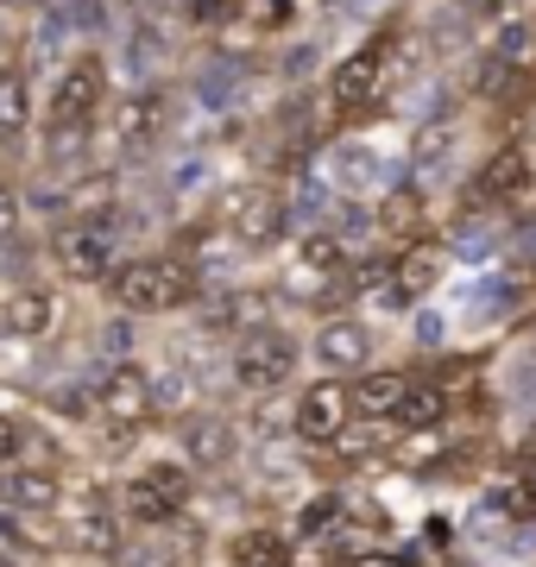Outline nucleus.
I'll return each instance as SVG.
<instances>
[{"label":"nucleus","instance_id":"nucleus-1","mask_svg":"<svg viewBox=\"0 0 536 567\" xmlns=\"http://www.w3.org/2000/svg\"><path fill=\"white\" fill-rule=\"evenodd\" d=\"M107 297L126 316H177L203 297V265L189 252H145V259H126L107 278Z\"/></svg>","mask_w":536,"mask_h":567},{"label":"nucleus","instance_id":"nucleus-2","mask_svg":"<svg viewBox=\"0 0 536 567\" xmlns=\"http://www.w3.org/2000/svg\"><path fill=\"white\" fill-rule=\"evenodd\" d=\"M102 102H107V58L102 51H76V58L58 70L51 95H44V126H51V140L89 133V121L102 114Z\"/></svg>","mask_w":536,"mask_h":567},{"label":"nucleus","instance_id":"nucleus-3","mask_svg":"<svg viewBox=\"0 0 536 567\" xmlns=\"http://www.w3.org/2000/svg\"><path fill=\"white\" fill-rule=\"evenodd\" d=\"M51 259H58L63 278L107 284L126 265V252H121V234H114L107 215H76V221H63L58 234H51Z\"/></svg>","mask_w":536,"mask_h":567},{"label":"nucleus","instance_id":"nucleus-4","mask_svg":"<svg viewBox=\"0 0 536 567\" xmlns=\"http://www.w3.org/2000/svg\"><path fill=\"white\" fill-rule=\"evenodd\" d=\"M290 221V203H285V189L271 177H247V183H234L221 196V208H215V227H221L234 246H271L278 234H285Z\"/></svg>","mask_w":536,"mask_h":567},{"label":"nucleus","instance_id":"nucleus-5","mask_svg":"<svg viewBox=\"0 0 536 567\" xmlns=\"http://www.w3.org/2000/svg\"><path fill=\"white\" fill-rule=\"evenodd\" d=\"M189 498H196V473H189V461H152V466H140V473L126 480V492H121L126 524H145V529L184 517Z\"/></svg>","mask_w":536,"mask_h":567},{"label":"nucleus","instance_id":"nucleus-6","mask_svg":"<svg viewBox=\"0 0 536 567\" xmlns=\"http://www.w3.org/2000/svg\"><path fill=\"white\" fill-rule=\"evenodd\" d=\"M385 70H392V39H367L360 51L329 70V114L334 121H360L372 102H379V89H385Z\"/></svg>","mask_w":536,"mask_h":567},{"label":"nucleus","instance_id":"nucleus-7","mask_svg":"<svg viewBox=\"0 0 536 567\" xmlns=\"http://www.w3.org/2000/svg\"><path fill=\"white\" fill-rule=\"evenodd\" d=\"M290 365H297V341H290L285 328H247L240 341H234V385L240 391H278L290 379Z\"/></svg>","mask_w":536,"mask_h":567},{"label":"nucleus","instance_id":"nucleus-8","mask_svg":"<svg viewBox=\"0 0 536 567\" xmlns=\"http://www.w3.org/2000/svg\"><path fill=\"white\" fill-rule=\"evenodd\" d=\"M290 429H297V442L334 447V442L353 429V391L341 385V379H316V385L297 398V416H290Z\"/></svg>","mask_w":536,"mask_h":567},{"label":"nucleus","instance_id":"nucleus-9","mask_svg":"<svg viewBox=\"0 0 536 567\" xmlns=\"http://www.w3.org/2000/svg\"><path fill=\"white\" fill-rule=\"evenodd\" d=\"M89 404L102 410L107 423H145V410H152V385H145L140 365H107L95 391H89Z\"/></svg>","mask_w":536,"mask_h":567},{"label":"nucleus","instance_id":"nucleus-10","mask_svg":"<svg viewBox=\"0 0 536 567\" xmlns=\"http://www.w3.org/2000/svg\"><path fill=\"white\" fill-rule=\"evenodd\" d=\"M435 278H442V252H435L430 240L404 246V252L392 259V278H385V303H392V309L423 303V297L435 290Z\"/></svg>","mask_w":536,"mask_h":567},{"label":"nucleus","instance_id":"nucleus-11","mask_svg":"<svg viewBox=\"0 0 536 567\" xmlns=\"http://www.w3.org/2000/svg\"><path fill=\"white\" fill-rule=\"evenodd\" d=\"M524 189H530V152H524V145H498L493 158L480 164V177H474V203H517V196H524Z\"/></svg>","mask_w":536,"mask_h":567},{"label":"nucleus","instance_id":"nucleus-12","mask_svg":"<svg viewBox=\"0 0 536 567\" xmlns=\"http://www.w3.org/2000/svg\"><path fill=\"white\" fill-rule=\"evenodd\" d=\"M316 360L329 372H367L372 360V328L353 322V316H334V322L316 328Z\"/></svg>","mask_w":536,"mask_h":567},{"label":"nucleus","instance_id":"nucleus-13","mask_svg":"<svg viewBox=\"0 0 536 567\" xmlns=\"http://www.w3.org/2000/svg\"><path fill=\"white\" fill-rule=\"evenodd\" d=\"M290 561H297V543L278 524H247L227 536V567H290Z\"/></svg>","mask_w":536,"mask_h":567},{"label":"nucleus","instance_id":"nucleus-14","mask_svg":"<svg viewBox=\"0 0 536 567\" xmlns=\"http://www.w3.org/2000/svg\"><path fill=\"white\" fill-rule=\"evenodd\" d=\"M348 391H353V410H360L367 423H392L398 398L411 391V372H360Z\"/></svg>","mask_w":536,"mask_h":567},{"label":"nucleus","instance_id":"nucleus-15","mask_svg":"<svg viewBox=\"0 0 536 567\" xmlns=\"http://www.w3.org/2000/svg\"><path fill=\"white\" fill-rule=\"evenodd\" d=\"M442 423H449V398L435 385H423V379H411V391L392 410V429H404V435H435Z\"/></svg>","mask_w":536,"mask_h":567},{"label":"nucleus","instance_id":"nucleus-16","mask_svg":"<svg viewBox=\"0 0 536 567\" xmlns=\"http://www.w3.org/2000/svg\"><path fill=\"white\" fill-rule=\"evenodd\" d=\"M0 328H7V334H20V341H44V334L58 328V297H44V290H20L13 303L0 309Z\"/></svg>","mask_w":536,"mask_h":567},{"label":"nucleus","instance_id":"nucleus-17","mask_svg":"<svg viewBox=\"0 0 536 567\" xmlns=\"http://www.w3.org/2000/svg\"><path fill=\"white\" fill-rule=\"evenodd\" d=\"M165 114H171V95L165 89H145V95H133V102L121 107V145H152L158 133H165Z\"/></svg>","mask_w":536,"mask_h":567},{"label":"nucleus","instance_id":"nucleus-18","mask_svg":"<svg viewBox=\"0 0 536 567\" xmlns=\"http://www.w3.org/2000/svg\"><path fill=\"white\" fill-rule=\"evenodd\" d=\"M297 265L310 271V278H341L353 265V252H348V240L341 234H329V227H310L303 240H297Z\"/></svg>","mask_w":536,"mask_h":567},{"label":"nucleus","instance_id":"nucleus-19","mask_svg":"<svg viewBox=\"0 0 536 567\" xmlns=\"http://www.w3.org/2000/svg\"><path fill=\"white\" fill-rule=\"evenodd\" d=\"M32 126V82L20 63H0V140H20Z\"/></svg>","mask_w":536,"mask_h":567},{"label":"nucleus","instance_id":"nucleus-20","mask_svg":"<svg viewBox=\"0 0 536 567\" xmlns=\"http://www.w3.org/2000/svg\"><path fill=\"white\" fill-rule=\"evenodd\" d=\"M7 492H13V505H58V473H44V466H25V473H13L7 480Z\"/></svg>","mask_w":536,"mask_h":567},{"label":"nucleus","instance_id":"nucleus-21","mask_svg":"<svg viewBox=\"0 0 536 567\" xmlns=\"http://www.w3.org/2000/svg\"><path fill=\"white\" fill-rule=\"evenodd\" d=\"M184 435H189V447H196V461H227V429L215 423V416H196V423H184Z\"/></svg>","mask_w":536,"mask_h":567},{"label":"nucleus","instance_id":"nucleus-22","mask_svg":"<svg viewBox=\"0 0 536 567\" xmlns=\"http://www.w3.org/2000/svg\"><path fill=\"white\" fill-rule=\"evenodd\" d=\"M76 536H83V548H95V555H114V548H121V529H114V517H102V511H89Z\"/></svg>","mask_w":536,"mask_h":567},{"label":"nucleus","instance_id":"nucleus-23","mask_svg":"<svg viewBox=\"0 0 536 567\" xmlns=\"http://www.w3.org/2000/svg\"><path fill=\"white\" fill-rule=\"evenodd\" d=\"M20 221H25V196L13 189V183H0V240L20 234Z\"/></svg>","mask_w":536,"mask_h":567},{"label":"nucleus","instance_id":"nucleus-24","mask_svg":"<svg viewBox=\"0 0 536 567\" xmlns=\"http://www.w3.org/2000/svg\"><path fill=\"white\" fill-rule=\"evenodd\" d=\"M20 447H25V429H20V416H7V410H0V466L13 461Z\"/></svg>","mask_w":536,"mask_h":567},{"label":"nucleus","instance_id":"nucleus-25","mask_svg":"<svg viewBox=\"0 0 536 567\" xmlns=\"http://www.w3.org/2000/svg\"><path fill=\"white\" fill-rule=\"evenodd\" d=\"M329 517H341V498H334V492H329V498H316V505L303 511V529H310V536H322V529H329Z\"/></svg>","mask_w":536,"mask_h":567},{"label":"nucleus","instance_id":"nucleus-26","mask_svg":"<svg viewBox=\"0 0 536 567\" xmlns=\"http://www.w3.org/2000/svg\"><path fill=\"white\" fill-rule=\"evenodd\" d=\"M252 25H290V0H259V7H252Z\"/></svg>","mask_w":536,"mask_h":567},{"label":"nucleus","instance_id":"nucleus-27","mask_svg":"<svg viewBox=\"0 0 536 567\" xmlns=\"http://www.w3.org/2000/svg\"><path fill=\"white\" fill-rule=\"evenodd\" d=\"M353 567H416V561H404V555H360Z\"/></svg>","mask_w":536,"mask_h":567}]
</instances>
